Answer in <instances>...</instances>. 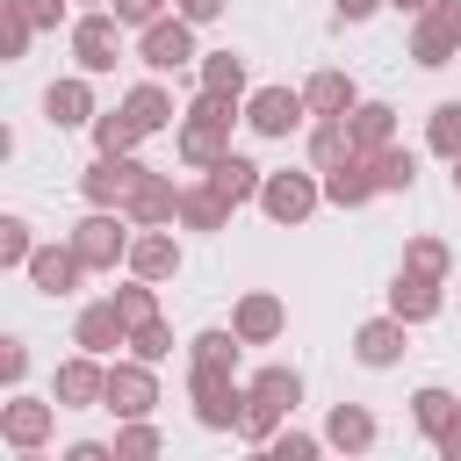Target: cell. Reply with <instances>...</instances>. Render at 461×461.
<instances>
[{
    "mask_svg": "<svg viewBox=\"0 0 461 461\" xmlns=\"http://www.w3.org/2000/svg\"><path fill=\"white\" fill-rule=\"evenodd\" d=\"M454 411H461V403H454V389H439V382H425V389L411 396V425H418L425 439H439V432L454 425Z\"/></svg>",
    "mask_w": 461,
    "mask_h": 461,
    "instance_id": "cell-32",
    "label": "cell"
},
{
    "mask_svg": "<svg viewBox=\"0 0 461 461\" xmlns=\"http://www.w3.org/2000/svg\"><path fill=\"white\" fill-rule=\"evenodd\" d=\"M223 223H230V202L209 180H187L180 187V230H223Z\"/></svg>",
    "mask_w": 461,
    "mask_h": 461,
    "instance_id": "cell-28",
    "label": "cell"
},
{
    "mask_svg": "<svg viewBox=\"0 0 461 461\" xmlns=\"http://www.w3.org/2000/svg\"><path fill=\"white\" fill-rule=\"evenodd\" d=\"M72 346H86V353H115V346H130V324H122V310H115V295H101V303H86L79 317H72Z\"/></svg>",
    "mask_w": 461,
    "mask_h": 461,
    "instance_id": "cell-18",
    "label": "cell"
},
{
    "mask_svg": "<svg viewBox=\"0 0 461 461\" xmlns=\"http://www.w3.org/2000/svg\"><path fill=\"white\" fill-rule=\"evenodd\" d=\"M115 14H122V29H151L158 14H173V0H115Z\"/></svg>",
    "mask_w": 461,
    "mask_h": 461,
    "instance_id": "cell-44",
    "label": "cell"
},
{
    "mask_svg": "<svg viewBox=\"0 0 461 461\" xmlns=\"http://www.w3.org/2000/svg\"><path fill=\"white\" fill-rule=\"evenodd\" d=\"M158 447H166V439H158L151 418H115V454H122V461H151Z\"/></svg>",
    "mask_w": 461,
    "mask_h": 461,
    "instance_id": "cell-40",
    "label": "cell"
},
{
    "mask_svg": "<svg viewBox=\"0 0 461 461\" xmlns=\"http://www.w3.org/2000/svg\"><path fill=\"white\" fill-rule=\"evenodd\" d=\"M267 454H274V461H310V454H324V432H288V425H281V432L267 439Z\"/></svg>",
    "mask_w": 461,
    "mask_h": 461,
    "instance_id": "cell-42",
    "label": "cell"
},
{
    "mask_svg": "<svg viewBox=\"0 0 461 461\" xmlns=\"http://www.w3.org/2000/svg\"><path fill=\"white\" fill-rule=\"evenodd\" d=\"M303 403V375L295 367H259L252 382H245V418H238V439H252V447H267L281 425H288V411Z\"/></svg>",
    "mask_w": 461,
    "mask_h": 461,
    "instance_id": "cell-2",
    "label": "cell"
},
{
    "mask_svg": "<svg viewBox=\"0 0 461 461\" xmlns=\"http://www.w3.org/2000/svg\"><path fill=\"white\" fill-rule=\"evenodd\" d=\"M403 339H411V324H403L396 310H389V317H367V324L353 331V360L382 375V367H396V360H403Z\"/></svg>",
    "mask_w": 461,
    "mask_h": 461,
    "instance_id": "cell-19",
    "label": "cell"
},
{
    "mask_svg": "<svg viewBox=\"0 0 461 461\" xmlns=\"http://www.w3.org/2000/svg\"><path fill=\"white\" fill-rule=\"evenodd\" d=\"M122 216H130L137 230H151V223H180V180H173V173H144L137 194L122 202Z\"/></svg>",
    "mask_w": 461,
    "mask_h": 461,
    "instance_id": "cell-15",
    "label": "cell"
},
{
    "mask_svg": "<svg viewBox=\"0 0 461 461\" xmlns=\"http://www.w3.org/2000/svg\"><path fill=\"white\" fill-rule=\"evenodd\" d=\"M238 331H223V324H209V331H194L187 339V367H238Z\"/></svg>",
    "mask_w": 461,
    "mask_h": 461,
    "instance_id": "cell-33",
    "label": "cell"
},
{
    "mask_svg": "<svg viewBox=\"0 0 461 461\" xmlns=\"http://www.w3.org/2000/svg\"><path fill=\"white\" fill-rule=\"evenodd\" d=\"M389 7H396V14H425L432 0H389Z\"/></svg>",
    "mask_w": 461,
    "mask_h": 461,
    "instance_id": "cell-50",
    "label": "cell"
},
{
    "mask_svg": "<svg viewBox=\"0 0 461 461\" xmlns=\"http://www.w3.org/2000/svg\"><path fill=\"white\" fill-rule=\"evenodd\" d=\"M29 259H36V230H29V216H0V267L29 274Z\"/></svg>",
    "mask_w": 461,
    "mask_h": 461,
    "instance_id": "cell-38",
    "label": "cell"
},
{
    "mask_svg": "<svg viewBox=\"0 0 461 461\" xmlns=\"http://www.w3.org/2000/svg\"><path fill=\"white\" fill-rule=\"evenodd\" d=\"M202 50H194V22L173 7V14H158L151 29H137V65L144 72H180V65H194Z\"/></svg>",
    "mask_w": 461,
    "mask_h": 461,
    "instance_id": "cell-6",
    "label": "cell"
},
{
    "mask_svg": "<svg viewBox=\"0 0 461 461\" xmlns=\"http://www.w3.org/2000/svg\"><path fill=\"white\" fill-rule=\"evenodd\" d=\"M454 58H461V43H454V36H447L432 14H418V22H411V65L439 72V65H454Z\"/></svg>",
    "mask_w": 461,
    "mask_h": 461,
    "instance_id": "cell-30",
    "label": "cell"
},
{
    "mask_svg": "<svg viewBox=\"0 0 461 461\" xmlns=\"http://www.w3.org/2000/svg\"><path fill=\"white\" fill-rule=\"evenodd\" d=\"M230 331H238L245 346H274V339L288 331V303H281L274 288H245V295L230 303Z\"/></svg>",
    "mask_w": 461,
    "mask_h": 461,
    "instance_id": "cell-13",
    "label": "cell"
},
{
    "mask_svg": "<svg viewBox=\"0 0 461 461\" xmlns=\"http://www.w3.org/2000/svg\"><path fill=\"white\" fill-rule=\"evenodd\" d=\"M22 375H29V339H0V382L22 389Z\"/></svg>",
    "mask_w": 461,
    "mask_h": 461,
    "instance_id": "cell-43",
    "label": "cell"
},
{
    "mask_svg": "<svg viewBox=\"0 0 461 461\" xmlns=\"http://www.w3.org/2000/svg\"><path fill=\"white\" fill-rule=\"evenodd\" d=\"M130 353H137V360H151V367H158V360H173V324H166V317L137 324V331H130Z\"/></svg>",
    "mask_w": 461,
    "mask_h": 461,
    "instance_id": "cell-41",
    "label": "cell"
},
{
    "mask_svg": "<svg viewBox=\"0 0 461 461\" xmlns=\"http://www.w3.org/2000/svg\"><path fill=\"white\" fill-rule=\"evenodd\" d=\"M101 411H115V418H151L158 411V375H151V360H108V396H101Z\"/></svg>",
    "mask_w": 461,
    "mask_h": 461,
    "instance_id": "cell-10",
    "label": "cell"
},
{
    "mask_svg": "<svg viewBox=\"0 0 461 461\" xmlns=\"http://www.w3.org/2000/svg\"><path fill=\"white\" fill-rule=\"evenodd\" d=\"M194 79H202L209 94L245 101V58H238V50H202V58H194Z\"/></svg>",
    "mask_w": 461,
    "mask_h": 461,
    "instance_id": "cell-31",
    "label": "cell"
},
{
    "mask_svg": "<svg viewBox=\"0 0 461 461\" xmlns=\"http://www.w3.org/2000/svg\"><path fill=\"white\" fill-rule=\"evenodd\" d=\"M375 7H389V0H331V14H339V22H367Z\"/></svg>",
    "mask_w": 461,
    "mask_h": 461,
    "instance_id": "cell-49",
    "label": "cell"
},
{
    "mask_svg": "<svg viewBox=\"0 0 461 461\" xmlns=\"http://www.w3.org/2000/svg\"><path fill=\"white\" fill-rule=\"evenodd\" d=\"M245 122L259 137H295L310 122V101H303V86H259V94H245Z\"/></svg>",
    "mask_w": 461,
    "mask_h": 461,
    "instance_id": "cell-11",
    "label": "cell"
},
{
    "mask_svg": "<svg viewBox=\"0 0 461 461\" xmlns=\"http://www.w3.org/2000/svg\"><path fill=\"white\" fill-rule=\"evenodd\" d=\"M130 238H137V223H130L122 209H86V216L72 223V252L86 259V274L130 267Z\"/></svg>",
    "mask_w": 461,
    "mask_h": 461,
    "instance_id": "cell-3",
    "label": "cell"
},
{
    "mask_svg": "<svg viewBox=\"0 0 461 461\" xmlns=\"http://www.w3.org/2000/svg\"><path fill=\"white\" fill-rule=\"evenodd\" d=\"M346 158H353V130H346V115H310V166L331 173V166H346Z\"/></svg>",
    "mask_w": 461,
    "mask_h": 461,
    "instance_id": "cell-27",
    "label": "cell"
},
{
    "mask_svg": "<svg viewBox=\"0 0 461 461\" xmlns=\"http://www.w3.org/2000/svg\"><path fill=\"white\" fill-rule=\"evenodd\" d=\"M58 461H122V454H115V439H72Z\"/></svg>",
    "mask_w": 461,
    "mask_h": 461,
    "instance_id": "cell-45",
    "label": "cell"
},
{
    "mask_svg": "<svg viewBox=\"0 0 461 461\" xmlns=\"http://www.w3.org/2000/svg\"><path fill=\"white\" fill-rule=\"evenodd\" d=\"M122 115H130L144 137H158V130H173V122H180V115H173V94L158 86V72H151V79H137V86L122 94Z\"/></svg>",
    "mask_w": 461,
    "mask_h": 461,
    "instance_id": "cell-22",
    "label": "cell"
},
{
    "mask_svg": "<svg viewBox=\"0 0 461 461\" xmlns=\"http://www.w3.org/2000/svg\"><path fill=\"white\" fill-rule=\"evenodd\" d=\"M130 274H144V281H173V274H180V238H173V223H151V230L130 238Z\"/></svg>",
    "mask_w": 461,
    "mask_h": 461,
    "instance_id": "cell-20",
    "label": "cell"
},
{
    "mask_svg": "<svg viewBox=\"0 0 461 461\" xmlns=\"http://www.w3.org/2000/svg\"><path fill=\"white\" fill-rule=\"evenodd\" d=\"M43 115H50V130H79V122H94L101 108H94V72H65V79H50L43 86Z\"/></svg>",
    "mask_w": 461,
    "mask_h": 461,
    "instance_id": "cell-14",
    "label": "cell"
},
{
    "mask_svg": "<svg viewBox=\"0 0 461 461\" xmlns=\"http://www.w3.org/2000/svg\"><path fill=\"white\" fill-rule=\"evenodd\" d=\"M425 151L447 158V166L461 158V101H439V108L425 115Z\"/></svg>",
    "mask_w": 461,
    "mask_h": 461,
    "instance_id": "cell-34",
    "label": "cell"
},
{
    "mask_svg": "<svg viewBox=\"0 0 461 461\" xmlns=\"http://www.w3.org/2000/svg\"><path fill=\"white\" fill-rule=\"evenodd\" d=\"M432 454H439V461H461V411H454V425L432 439Z\"/></svg>",
    "mask_w": 461,
    "mask_h": 461,
    "instance_id": "cell-48",
    "label": "cell"
},
{
    "mask_svg": "<svg viewBox=\"0 0 461 461\" xmlns=\"http://www.w3.org/2000/svg\"><path fill=\"white\" fill-rule=\"evenodd\" d=\"M115 58H122V14L115 7H86L72 22V65L101 79V72H115Z\"/></svg>",
    "mask_w": 461,
    "mask_h": 461,
    "instance_id": "cell-5",
    "label": "cell"
},
{
    "mask_svg": "<svg viewBox=\"0 0 461 461\" xmlns=\"http://www.w3.org/2000/svg\"><path fill=\"white\" fill-rule=\"evenodd\" d=\"M346 130H353V151L367 158V151L396 144V108H389V101H353V108H346Z\"/></svg>",
    "mask_w": 461,
    "mask_h": 461,
    "instance_id": "cell-25",
    "label": "cell"
},
{
    "mask_svg": "<svg viewBox=\"0 0 461 461\" xmlns=\"http://www.w3.org/2000/svg\"><path fill=\"white\" fill-rule=\"evenodd\" d=\"M425 14H432V22H439V29H447V36H454V43H461V0H432V7H425Z\"/></svg>",
    "mask_w": 461,
    "mask_h": 461,
    "instance_id": "cell-46",
    "label": "cell"
},
{
    "mask_svg": "<svg viewBox=\"0 0 461 461\" xmlns=\"http://www.w3.org/2000/svg\"><path fill=\"white\" fill-rule=\"evenodd\" d=\"M230 209H245V202H259V180H267V166H252V158H238V151H223L209 173H202Z\"/></svg>",
    "mask_w": 461,
    "mask_h": 461,
    "instance_id": "cell-23",
    "label": "cell"
},
{
    "mask_svg": "<svg viewBox=\"0 0 461 461\" xmlns=\"http://www.w3.org/2000/svg\"><path fill=\"white\" fill-rule=\"evenodd\" d=\"M454 194H461V158H454Z\"/></svg>",
    "mask_w": 461,
    "mask_h": 461,
    "instance_id": "cell-51",
    "label": "cell"
},
{
    "mask_svg": "<svg viewBox=\"0 0 461 461\" xmlns=\"http://www.w3.org/2000/svg\"><path fill=\"white\" fill-rule=\"evenodd\" d=\"M317 202H324V173H317V166H310V173H267V180H259V209H267L274 223H310Z\"/></svg>",
    "mask_w": 461,
    "mask_h": 461,
    "instance_id": "cell-8",
    "label": "cell"
},
{
    "mask_svg": "<svg viewBox=\"0 0 461 461\" xmlns=\"http://www.w3.org/2000/svg\"><path fill=\"white\" fill-rule=\"evenodd\" d=\"M58 411H65L58 396L43 403V396H22V389H14V396L0 403V439H7L14 454H43V439L58 432Z\"/></svg>",
    "mask_w": 461,
    "mask_h": 461,
    "instance_id": "cell-9",
    "label": "cell"
},
{
    "mask_svg": "<svg viewBox=\"0 0 461 461\" xmlns=\"http://www.w3.org/2000/svg\"><path fill=\"white\" fill-rule=\"evenodd\" d=\"M144 173L151 166H137V151H94V166L79 173V194H86V209H122Z\"/></svg>",
    "mask_w": 461,
    "mask_h": 461,
    "instance_id": "cell-7",
    "label": "cell"
},
{
    "mask_svg": "<svg viewBox=\"0 0 461 461\" xmlns=\"http://www.w3.org/2000/svg\"><path fill=\"white\" fill-rule=\"evenodd\" d=\"M238 108L245 101H230V94H194L187 108H180V122H173V151H180V166H194V173H209L223 151H230V122H238Z\"/></svg>",
    "mask_w": 461,
    "mask_h": 461,
    "instance_id": "cell-1",
    "label": "cell"
},
{
    "mask_svg": "<svg viewBox=\"0 0 461 461\" xmlns=\"http://www.w3.org/2000/svg\"><path fill=\"white\" fill-rule=\"evenodd\" d=\"M86 130H94V151H137V144H144V130L122 115V101H115V108H101Z\"/></svg>",
    "mask_w": 461,
    "mask_h": 461,
    "instance_id": "cell-35",
    "label": "cell"
},
{
    "mask_svg": "<svg viewBox=\"0 0 461 461\" xmlns=\"http://www.w3.org/2000/svg\"><path fill=\"white\" fill-rule=\"evenodd\" d=\"M86 7H115V0H86Z\"/></svg>",
    "mask_w": 461,
    "mask_h": 461,
    "instance_id": "cell-52",
    "label": "cell"
},
{
    "mask_svg": "<svg viewBox=\"0 0 461 461\" xmlns=\"http://www.w3.org/2000/svg\"><path fill=\"white\" fill-rule=\"evenodd\" d=\"M403 267H418V274H432V281H447V274H454V252H447V238H432V230H418V238L403 245Z\"/></svg>",
    "mask_w": 461,
    "mask_h": 461,
    "instance_id": "cell-39",
    "label": "cell"
},
{
    "mask_svg": "<svg viewBox=\"0 0 461 461\" xmlns=\"http://www.w3.org/2000/svg\"><path fill=\"white\" fill-rule=\"evenodd\" d=\"M173 7H180V14H187V22H194V29H202V22H216V14H223V7H230V0H173Z\"/></svg>",
    "mask_w": 461,
    "mask_h": 461,
    "instance_id": "cell-47",
    "label": "cell"
},
{
    "mask_svg": "<svg viewBox=\"0 0 461 461\" xmlns=\"http://www.w3.org/2000/svg\"><path fill=\"white\" fill-rule=\"evenodd\" d=\"M187 403H194V425L202 432H238V418H245L238 367H187Z\"/></svg>",
    "mask_w": 461,
    "mask_h": 461,
    "instance_id": "cell-4",
    "label": "cell"
},
{
    "mask_svg": "<svg viewBox=\"0 0 461 461\" xmlns=\"http://www.w3.org/2000/svg\"><path fill=\"white\" fill-rule=\"evenodd\" d=\"M50 396H58L65 411H94V403L108 396V360L79 346L72 360H58V375H50Z\"/></svg>",
    "mask_w": 461,
    "mask_h": 461,
    "instance_id": "cell-12",
    "label": "cell"
},
{
    "mask_svg": "<svg viewBox=\"0 0 461 461\" xmlns=\"http://www.w3.org/2000/svg\"><path fill=\"white\" fill-rule=\"evenodd\" d=\"M303 101H310V115H346V108L360 101V86H353V72L324 65V72H310V79H303Z\"/></svg>",
    "mask_w": 461,
    "mask_h": 461,
    "instance_id": "cell-26",
    "label": "cell"
},
{
    "mask_svg": "<svg viewBox=\"0 0 461 461\" xmlns=\"http://www.w3.org/2000/svg\"><path fill=\"white\" fill-rule=\"evenodd\" d=\"M86 281V259L72 252V238L65 245H36V259H29V288L36 295H72Z\"/></svg>",
    "mask_w": 461,
    "mask_h": 461,
    "instance_id": "cell-16",
    "label": "cell"
},
{
    "mask_svg": "<svg viewBox=\"0 0 461 461\" xmlns=\"http://www.w3.org/2000/svg\"><path fill=\"white\" fill-rule=\"evenodd\" d=\"M115 310H122V324H130V331H137V324H151V317H158V281L130 274V281L115 288Z\"/></svg>",
    "mask_w": 461,
    "mask_h": 461,
    "instance_id": "cell-37",
    "label": "cell"
},
{
    "mask_svg": "<svg viewBox=\"0 0 461 461\" xmlns=\"http://www.w3.org/2000/svg\"><path fill=\"white\" fill-rule=\"evenodd\" d=\"M29 36H36L29 0H0V58H7V65H14V58H29Z\"/></svg>",
    "mask_w": 461,
    "mask_h": 461,
    "instance_id": "cell-36",
    "label": "cell"
},
{
    "mask_svg": "<svg viewBox=\"0 0 461 461\" xmlns=\"http://www.w3.org/2000/svg\"><path fill=\"white\" fill-rule=\"evenodd\" d=\"M439 303H447V281H432V274H418V267H403V274L389 281V310H396L403 324H432Z\"/></svg>",
    "mask_w": 461,
    "mask_h": 461,
    "instance_id": "cell-17",
    "label": "cell"
},
{
    "mask_svg": "<svg viewBox=\"0 0 461 461\" xmlns=\"http://www.w3.org/2000/svg\"><path fill=\"white\" fill-rule=\"evenodd\" d=\"M367 166H375V187L382 194H411L418 187V151L411 144H382V151H367Z\"/></svg>",
    "mask_w": 461,
    "mask_h": 461,
    "instance_id": "cell-29",
    "label": "cell"
},
{
    "mask_svg": "<svg viewBox=\"0 0 461 461\" xmlns=\"http://www.w3.org/2000/svg\"><path fill=\"white\" fill-rule=\"evenodd\" d=\"M375 194H382V187H375V166H367L360 151H353L346 166H331V173H324V202H331V209H367Z\"/></svg>",
    "mask_w": 461,
    "mask_h": 461,
    "instance_id": "cell-24",
    "label": "cell"
},
{
    "mask_svg": "<svg viewBox=\"0 0 461 461\" xmlns=\"http://www.w3.org/2000/svg\"><path fill=\"white\" fill-rule=\"evenodd\" d=\"M375 439H382V425H375L367 403H331V418H324V447H339V454H367Z\"/></svg>",
    "mask_w": 461,
    "mask_h": 461,
    "instance_id": "cell-21",
    "label": "cell"
}]
</instances>
